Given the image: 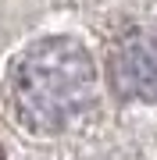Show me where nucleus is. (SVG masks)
I'll list each match as a JSON object with an SVG mask.
<instances>
[{
  "mask_svg": "<svg viewBox=\"0 0 157 160\" xmlns=\"http://www.w3.org/2000/svg\"><path fill=\"white\" fill-rule=\"evenodd\" d=\"M111 86L125 100L157 103V39L136 36L111 61Z\"/></svg>",
  "mask_w": 157,
  "mask_h": 160,
  "instance_id": "nucleus-2",
  "label": "nucleus"
},
{
  "mask_svg": "<svg viewBox=\"0 0 157 160\" xmlns=\"http://www.w3.org/2000/svg\"><path fill=\"white\" fill-rule=\"evenodd\" d=\"M97 68L86 46L71 36H54L29 46L11 75V103L36 132H61L93 103Z\"/></svg>",
  "mask_w": 157,
  "mask_h": 160,
  "instance_id": "nucleus-1",
  "label": "nucleus"
}]
</instances>
